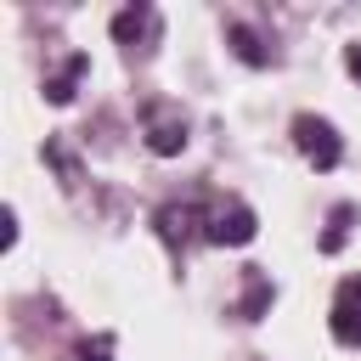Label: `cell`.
Masks as SVG:
<instances>
[{"label":"cell","mask_w":361,"mask_h":361,"mask_svg":"<svg viewBox=\"0 0 361 361\" xmlns=\"http://www.w3.org/2000/svg\"><path fill=\"white\" fill-rule=\"evenodd\" d=\"M293 147L305 152V164L310 169H338V158H344V141H338V130L327 124V118H316V113H299L293 118Z\"/></svg>","instance_id":"cell-1"},{"label":"cell","mask_w":361,"mask_h":361,"mask_svg":"<svg viewBox=\"0 0 361 361\" xmlns=\"http://www.w3.org/2000/svg\"><path fill=\"white\" fill-rule=\"evenodd\" d=\"M254 231H259V220H254V209L243 197L214 203L209 220H203V243H214V248H243V243H254Z\"/></svg>","instance_id":"cell-2"},{"label":"cell","mask_w":361,"mask_h":361,"mask_svg":"<svg viewBox=\"0 0 361 361\" xmlns=\"http://www.w3.org/2000/svg\"><path fill=\"white\" fill-rule=\"evenodd\" d=\"M141 135H147V147H152L158 158H175V152L186 147V113H180L175 102H147Z\"/></svg>","instance_id":"cell-3"},{"label":"cell","mask_w":361,"mask_h":361,"mask_svg":"<svg viewBox=\"0 0 361 361\" xmlns=\"http://www.w3.org/2000/svg\"><path fill=\"white\" fill-rule=\"evenodd\" d=\"M152 220H158L164 248H169V254H186V243H192V237H203V220H209V214H203L197 203H164Z\"/></svg>","instance_id":"cell-4"},{"label":"cell","mask_w":361,"mask_h":361,"mask_svg":"<svg viewBox=\"0 0 361 361\" xmlns=\"http://www.w3.org/2000/svg\"><path fill=\"white\" fill-rule=\"evenodd\" d=\"M333 338L344 350H361V276H344L338 282V299H333Z\"/></svg>","instance_id":"cell-5"},{"label":"cell","mask_w":361,"mask_h":361,"mask_svg":"<svg viewBox=\"0 0 361 361\" xmlns=\"http://www.w3.org/2000/svg\"><path fill=\"white\" fill-rule=\"evenodd\" d=\"M271 293H276V288H271V276H265L259 265H248V271H243V299H237V322H259V316L271 310Z\"/></svg>","instance_id":"cell-6"},{"label":"cell","mask_w":361,"mask_h":361,"mask_svg":"<svg viewBox=\"0 0 361 361\" xmlns=\"http://www.w3.org/2000/svg\"><path fill=\"white\" fill-rule=\"evenodd\" d=\"M85 73H90V56H85V51H73L56 73H45V102H56V107H62V102H73V90H79V79H85Z\"/></svg>","instance_id":"cell-7"},{"label":"cell","mask_w":361,"mask_h":361,"mask_svg":"<svg viewBox=\"0 0 361 361\" xmlns=\"http://www.w3.org/2000/svg\"><path fill=\"white\" fill-rule=\"evenodd\" d=\"M152 28H158V11H152V6H124V11L113 17V39H118V45L152 39Z\"/></svg>","instance_id":"cell-8"},{"label":"cell","mask_w":361,"mask_h":361,"mask_svg":"<svg viewBox=\"0 0 361 361\" xmlns=\"http://www.w3.org/2000/svg\"><path fill=\"white\" fill-rule=\"evenodd\" d=\"M226 45H231V56H237V62H248V68H265V62H271V51L259 45V34H254V28H243V23H231V28H226Z\"/></svg>","instance_id":"cell-9"},{"label":"cell","mask_w":361,"mask_h":361,"mask_svg":"<svg viewBox=\"0 0 361 361\" xmlns=\"http://www.w3.org/2000/svg\"><path fill=\"white\" fill-rule=\"evenodd\" d=\"M350 226H355V203H338V209L327 214V231H322V243H316V248H322V254H338V248H344V237H350Z\"/></svg>","instance_id":"cell-10"},{"label":"cell","mask_w":361,"mask_h":361,"mask_svg":"<svg viewBox=\"0 0 361 361\" xmlns=\"http://www.w3.org/2000/svg\"><path fill=\"white\" fill-rule=\"evenodd\" d=\"M79 361H113V333H96V338L79 350Z\"/></svg>","instance_id":"cell-11"},{"label":"cell","mask_w":361,"mask_h":361,"mask_svg":"<svg viewBox=\"0 0 361 361\" xmlns=\"http://www.w3.org/2000/svg\"><path fill=\"white\" fill-rule=\"evenodd\" d=\"M344 68H350V79H361V45H350V51H344Z\"/></svg>","instance_id":"cell-12"}]
</instances>
